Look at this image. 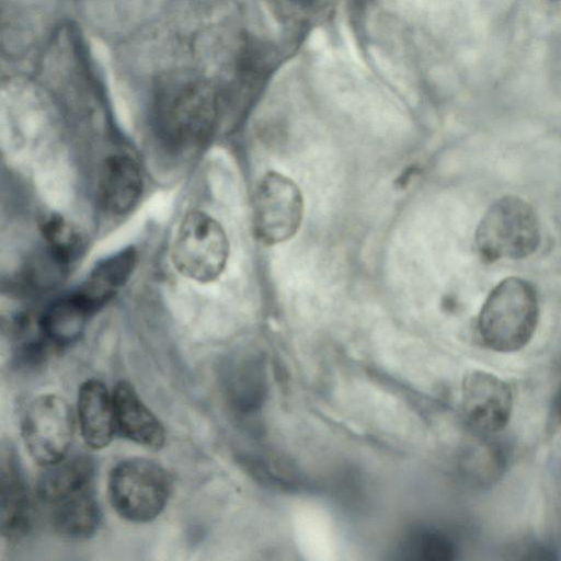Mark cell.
<instances>
[{
	"instance_id": "cell-1",
	"label": "cell",
	"mask_w": 561,
	"mask_h": 561,
	"mask_svg": "<svg viewBox=\"0 0 561 561\" xmlns=\"http://www.w3.org/2000/svg\"><path fill=\"white\" fill-rule=\"evenodd\" d=\"M219 114V95L206 79L174 73L158 81L154 123L163 140L175 148L199 145L211 134Z\"/></svg>"
},
{
	"instance_id": "cell-2",
	"label": "cell",
	"mask_w": 561,
	"mask_h": 561,
	"mask_svg": "<svg viewBox=\"0 0 561 561\" xmlns=\"http://www.w3.org/2000/svg\"><path fill=\"white\" fill-rule=\"evenodd\" d=\"M539 320V302L534 286L510 276L486 296L478 317L484 345L501 353L523 348L533 337Z\"/></svg>"
},
{
	"instance_id": "cell-3",
	"label": "cell",
	"mask_w": 561,
	"mask_h": 561,
	"mask_svg": "<svg viewBox=\"0 0 561 561\" xmlns=\"http://www.w3.org/2000/svg\"><path fill=\"white\" fill-rule=\"evenodd\" d=\"M540 224L531 205L519 196L496 199L480 219L474 245L485 263L522 260L540 244Z\"/></svg>"
},
{
	"instance_id": "cell-4",
	"label": "cell",
	"mask_w": 561,
	"mask_h": 561,
	"mask_svg": "<svg viewBox=\"0 0 561 561\" xmlns=\"http://www.w3.org/2000/svg\"><path fill=\"white\" fill-rule=\"evenodd\" d=\"M172 490L167 469L152 459L127 458L110 472L107 493L112 507L124 519L148 523L164 510Z\"/></svg>"
},
{
	"instance_id": "cell-5",
	"label": "cell",
	"mask_w": 561,
	"mask_h": 561,
	"mask_svg": "<svg viewBox=\"0 0 561 561\" xmlns=\"http://www.w3.org/2000/svg\"><path fill=\"white\" fill-rule=\"evenodd\" d=\"M229 251V239L220 222L204 211L191 210L174 234L171 261L183 277L207 284L222 274Z\"/></svg>"
},
{
	"instance_id": "cell-6",
	"label": "cell",
	"mask_w": 561,
	"mask_h": 561,
	"mask_svg": "<svg viewBox=\"0 0 561 561\" xmlns=\"http://www.w3.org/2000/svg\"><path fill=\"white\" fill-rule=\"evenodd\" d=\"M304 217V196L294 180L277 171H267L259 181L252 199V230L264 245L291 239Z\"/></svg>"
},
{
	"instance_id": "cell-7",
	"label": "cell",
	"mask_w": 561,
	"mask_h": 561,
	"mask_svg": "<svg viewBox=\"0 0 561 561\" xmlns=\"http://www.w3.org/2000/svg\"><path fill=\"white\" fill-rule=\"evenodd\" d=\"M21 433L28 454L41 466L62 460L75 434L71 407L66 399L53 393L33 399L23 414Z\"/></svg>"
},
{
	"instance_id": "cell-8",
	"label": "cell",
	"mask_w": 561,
	"mask_h": 561,
	"mask_svg": "<svg viewBox=\"0 0 561 561\" xmlns=\"http://www.w3.org/2000/svg\"><path fill=\"white\" fill-rule=\"evenodd\" d=\"M513 407L508 385L493 374L474 370L462 386V408L469 423L483 433L505 427Z\"/></svg>"
},
{
	"instance_id": "cell-9",
	"label": "cell",
	"mask_w": 561,
	"mask_h": 561,
	"mask_svg": "<svg viewBox=\"0 0 561 561\" xmlns=\"http://www.w3.org/2000/svg\"><path fill=\"white\" fill-rule=\"evenodd\" d=\"M116 431L125 438L150 449L164 445L165 431L159 419L144 403L126 380H119L112 391Z\"/></svg>"
},
{
	"instance_id": "cell-10",
	"label": "cell",
	"mask_w": 561,
	"mask_h": 561,
	"mask_svg": "<svg viewBox=\"0 0 561 561\" xmlns=\"http://www.w3.org/2000/svg\"><path fill=\"white\" fill-rule=\"evenodd\" d=\"M0 526L4 537L24 534L30 525V496L14 447L2 445L0 457Z\"/></svg>"
},
{
	"instance_id": "cell-11",
	"label": "cell",
	"mask_w": 561,
	"mask_h": 561,
	"mask_svg": "<svg viewBox=\"0 0 561 561\" xmlns=\"http://www.w3.org/2000/svg\"><path fill=\"white\" fill-rule=\"evenodd\" d=\"M144 178L138 163L127 154L108 157L101 170L98 184L99 199L110 214L129 213L139 202Z\"/></svg>"
},
{
	"instance_id": "cell-12",
	"label": "cell",
	"mask_w": 561,
	"mask_h": 561,
	"mask_svg": "<svg viewBox=\"0 0 561 561\" xmlns=\"http://www.w3.org/2000/svg\"><path fill=\"white\" fill-rule=\"evenodd\" d=\"M77 413L81 436L92 449L106 447L116 431L112 393L94 378L81 383L78 390Z\"/></svg>"
},
{
	"instance_id": "cell-13",
	"label": "cell",
	"mask_w": 561,
	"mask_h": 561,
	"mask_svg": "<svg viewBox=\"0 0 561 561\" xmlns=\"http://www.w3.org/2000/svg\"><path fill=\"white\" fill-rule=\"evenodd\" d=\"M138 260L134 247H128L101 260L75 290L96 313L126 285Z\"/></svg>"
},
{
	"instance_id": "cell-14",
	"label": "cell",
	"mask_w": 561,
	"mask_h": 561,
	"mask_svg": "<svg viewBox=\"0 0 561 561\" xmlns=\"http://www.w3.org/2000/svg\"><path fill=\"white\" fill-rule=\"evenodd\" d=\"M95 463L91 456L77 454L47 466L38 478L37 496L53 505L77 492L91 488Z\"/></svg>"
},
{
	"instance_id": "cell-15",
	"label": "cell",
	"mask_w": 561,
	"mask_h": 561,
	"mask_svg": "<svg viewBox=\"0 0 561 561\" xmlns=\"http://www.w3.org/2000/svg\"><path fill=\"white\" fill-rule=\"evenodd\" d=\"M94 311L75 291L51 302L38 323L50 345L68 346L79 340Z\"/></svg>"
},
{
	"instance_id": "cell-16",
	"label": "cell",
	"mask_w": 561,
	"mask_h": 561,
	"mask_svg": "<svg viewBox=\"0 0 561 561\" xmlns=\"http://www.w3.org/2000/svg\"><path fill=\"white\" fill-rule=\"evenodd\" d=\"M51 523L62 537L73 540L87 539L94 535L101 511L91 488L77 492L50 505Z\"/></svg>"
},
{
	"instance_id": "cell-17",
	"label": "cell",
	"mask_w": 561,
	"mask_h": 561,
	"mask_svg": "<svg viewBox=\"0 0 561 561\" xmlns=\"http://www.w3.org/2000/svg\"><path fill=\"white\" fill-rule=\"evenodd\" d=\"M39 230L50 257L61 266L71 265L85 251L84 232L58 213L43 216Z\"/></svg>"
},
{
	"instance_id": "cell-18",
	"label": "cell",
	"mask_w": 561,
	"mask_h": 561,
	"mask_svg": "<svg viewBox=\"0 0 561 561\" xmlns=\"http://www.w3.org/2000/svg\"><path fill=\"white\" fill-rule=\"evenodd\" d=\"M407 552L409 558L440 561L453 559L454 547L443 534L425 529L412 534Z\"/></svg>"
},
{
	"instance_id": "cell-19",
	"label": "cell",
	"mask_w": 561,
	"mask_h": 561,
	"mask_svg": "<svg viewBox=\"0 0 561 561\" xmlns=\"http://www.w3.org/2000/svg\"><path fill=\"white\" fill-rule=\"evenodd\" d=\"M291 1H294L295 3L301 4V5H310V4H313L314 2H318L319 0H291Z\"/></svg>"
}]
</instances>
